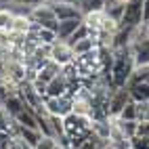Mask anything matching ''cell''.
<instances>
[{
  "instance_id": "cell-9",
  "label": "cell",
  "mask_w": 149,
  "mask_h": 149,
  "mask_svg": "<svg viewBox=\"0 0 149 149\" xmlns=\"http://www.w3.org/2000/svg\"><path fill=\"white\" fill-rule=\"evenodd\" d=\"M126 91H128V95H130V101H134V103L149 101V82L136 78L134 74L130 78V82L126 84Z\"/></svg>"
},
{
  "instance_id": "cell-19",
  "label": "cell",
  "mask_w": 149,
  "mask_h": 149,
  "mask_svg": "<svg viewBox=\"0 0 149 149\" xmlns=\"http://www.w3.org/2000/svg\"><path fill=\"white\" fill-rule=\"evenodd\" d=\"M116 124L120 128V132L126 136V139H132L136 134V124L139 122H126V120H120V118H116Z\"/></svg>"
},
{
  "instance_id": "cell-3",
  "label": "cell",
  "mask_w": 149,
  "mask_h": 149,
  "mask_svg": "<svg viewBox=\"0 0 149 149\" xmlns=\"http://www.w3.org/2000/svg\"><path fill=\"white\" fill-rule=\"evenodd\" d=\"M29 21H32L34 25H38V27H44V29H53V32H57L59 21H57V17H55V13H53L51 0L34 8V11L29 13Z\"/></svg>"
},
{
  "instance_id": "cell-1",
  "label": "cell",
  "mask_w": 149,
  "mask_h": 149,
  "mask_svg": "<svg viewBox=\"0 0 149 149\" xmlns=\"http://www.w3.org/2000/svg\"><path fill=\"white\" fill-rule=\"evenodd\" d=\"M136 72L134 59L130 55V48H118L113 51V65H111V86L113 88H124L130 82L132 74Z\"/></svg>"
},
{
  "instance_id": "cell-27",
  "label": "cell",
  "mask_w": 149,
  "mask_h": 149,
  "mask_svg": "<svg viewBox=\"0 0 149 149\" xmlns=\"http://www.w3.org/2000/svg\"><path fill=\"white\" fill-rule=\"evenodd\" d=\"M136 134L149 139V122H139L136 124Z\"/></svg>"
},
{
  "instance_id": "cell-29",
  "label": "cell",
  "mask_w": 149,
  "mask_h": 149,
  "mask_svg": "<svg viewBox=\"0 0 149 149\" xmlns=\"http://www.w3.org/2000/svg\"><path fill=\"white\" fill-rule=\"evenodd\" d=\"M141 32H143V36H145V38H149V21L141 25Z\"/></svg>"
},
{
  "instance_id": "cell-21",
  "label": "cell",
  "mask_w": 149,
  "mask_h": 149,
  "mask_svg": "<svg viewBox=\"0 0 149 149\" xmlns=\"http://www.w3.org/2000/svg\"><path fill=\"white\" fill-rule=\"evenodd\" d=\"M134 111H136V122H149V101L134 103Z\"/></svg>"
},
{
  "instance_id": "cell-12",
  "label": "cell",
  "mask_w": 149,
  "mask_h": 149,
  "mask_svg": "<svg viewBox=\"0 0 149 149\" xmlns=\"http://www.w3.org/2000/svg\"><path fill=\"white\" fill-rule=\"evenodd\" d=\"M13 120L19 124V126H23V128H32V130H38V116L34 109H29V107H23L21 111H19Z\"/></svg>"
},
{
  "instance_id": "cell-28",
  "label": "cell",
  "mask_w": 149,
  "mask_h": 149,
  "mask_svg": "<svg viewBox=\"0 0 149 149\" xmlns=\"http://www.w3.org/2000/svg\"><path fill=\"white\" fill-rule=\"evenodd\" d=\"M149 21V0H143V23Z\"/></svg>"
},
{
  "instance_id": "cell-13",
  "label": "cell",
  "mask_w": 149,
  "mask_h": 149,
  "mask_svg": "<svg viewBox=\"0 0 149 149\" xmlns=\"http://www.w3.org/2000/svg\"><path fill=\"white\" fill-rule=\"evenodd\" d=\"M82 23V19H72V21H59V25H57V40H69L72 38V34L78 29V25Z\"/></svg>"
},
{
  "instance_id": "cell-7",
  "label": "cell",
  "mask_w": 149,
  "mask_h": 149,
  "mask_svg": "<svg viewBox=\"0 0 149 149\" xmlns=\"http://www.w3.org/2000/svg\"><path fill=\"white\" fill-rule=\"evenodd\" d=\"M48 59L55 61L57 65L65 67V65H69V63H74L76 55H74V48L69 46V42H65V40H55V42L51 44V55H48Z\"/></svg>"
},
{
  "instance_id": "cell-31",
  "label": "cell",
  "mask_w": 149,
  "mask_h": 149,
  "mask_svg": "<svg viewBox=\"0 0 149 149\" xmlns=\"http://www.w3.org/2000/svg\"><path fill=\"white\" fill-rule=\"evenodd\" d=\"M6 2H17V0H6Z\"/></svg>"
},
{
  "instance_id": "cell-14",
  "label": "cell",
  "mask_w": 149,
  "mask_h": 149,
  "mask_svg": "<svg viewBox=\"0 0 149 149\" xmlns=\"http://www.w3.org/2000/svg\"><path fill=\"white\" fill-rule=\"evenodd\" d=\"M2 107H4V111L8 113V118H15V116L25 107V103H23V99L19 97V93H17V95H13V97L6 99V101L2 103Z\"/></svg>"
},
{
  "instance_id": "cell-18",
  "label": "cell",
  "mask_w": 149,
  "mask_h": 149,
  "mask_svg": "<svg viewBox=\"0 0 149 149\" xmlns=\"http://www.w3.org/2000/svg\"><path fill=\"white\" fill-rule=\"evenodd\" d=\"M107 0H78V6H80L82 15H88V13H97V11H103Z\"/></svg>"
},
{
  "instance_id": "cell-17",
  "label": "cell",
  "mask_w": 149,
  "mask_h": 149,
  "mask_svg": "<svg viewBox=\"0 0 149 149\" xmlns=\"http://www.w3.org/2000/svg\"><path fill=\"white\" fill-rule=\"evenodd\" d=\"M29 29H32V21H29V17H17V15H13V23H11V27H8V32L27 36Z\"/></svg>"
},
{
  "instance_id": "cell-2",
  "label": "cell",
  "mask_w": 149,
  "mask_h": 149,
  "mask_svg": "<svg viewBox=\"0 0 149 149\" xmlns=\"http://www.w3.org/2000/svg\"><path fill=\"white\" fill-rule=\"evenodd\" d=\"M130 55L134 59V67L136 69H145L149 67V38L143 36L141 32V27H136V32H134V38H132V42H130Z\"/></svg>"
},
{
  "instance_id": "cell-16",
  "label": "cell",
  "mask_w": 149,
  "mask_h": 149,
  "mask_svg": "<svg viewBox=\"0 0 149 149\" xmlns=\"http://www.w3.org/2000/svg\"><path fill=\"white\" fill-rule=\"evenodd\" d=\"M15 124H17V122H15ZM17 134L21 136V139H23V141H25V143H27L29 147H32V149H34V147L38 145V141L42 139L40 130H32V128H23V126H19V124H17Z\"/></svg>"
},
{
  "instance_id": "cell-15",
  "label": "cell",
  "mask_w": 149,
  "mask_h": 149,
  "mask_svg": "<svg viewBox=\"0 0 149 149\" xmlns=\"http://www.w3.org/2000/svg\"><path fill=\"white\" fill-rule=\"evenodd\" d=\"M69 46L74 48V55H76V57H80V55H86V53L95 51L99 44H97L95 38L88 36V38H82V40H78V42H74V44H69Z\"/></svg>"
},
{
  "instance_id": "cell-22",
  "label": "cell",
  "mask_w": 149,
  "mask_h": 149,
  "mask_svg": "<svg viewBox=\"0 0 149 149\" xmlns=\"http://www.w3.org/2000/svg\"><path fill=\"white\" fill-rule=\"evenodd\" d=\"M13 23V13L6 6L0 8V32H8V27Z\"/></svg>"
},
{
  "instance_id": "cell-30",
  "label": "cell",
  "mask_w": 149,
  "mask_h": 149,
  "mask_svg": "<svg viewBox=\"0 0 149 149\" xmlns=\"http://www.w3.org/2000/svg\"><path fill=\"white\" fill-rule=\"evenodd\" d=\"M55 149H65V147H61V145H57V147H55Z\"/></svg>"
},
{
  "instance_id": "cell-5",
  "label": "cell",
  "mask_w": 149,
  "mask_h": 149,
  "mask_svg": "<svg viewBox=\"0 0 149 149\" xmlns=\"http://www.w3.org/2000/svg\"><path fill=\"white\" fill-rule=\"evenodd\" d=\"M44 111L46 116L53 118H65L72 113V95H63V97H44Z\"/></svg>"
},
{
  "instance_id": "cell-10",
  "label": "cell",
  "mask_w": 149,
  "mask_h": 149,
  "mask_svg": "<svg viewBox=\"0 0 149 149\" xmlns=\"http://www.w3.org/2000/svg\"><path fill=\"white\" fill-rule=\"evenodd\" d=\"M130 101V95H128L126 86L124 88H116V91L109 95V101H107V109H109V118H118L120 111L124 109V105Z\"/></svg>"
},
{
  "instance_id": "cell-23",
  "label": "cell",
  "mask_w": 149,
  "mask_h": 149,
  "mask_svg": "<svg viewBox=\"0 0 149 149\" xmlns=\"http://www.w3.org/2000/svg\"><path fill=\"white\" fill-rule=\"evenodd\" d=\"M88 36H91V34H88V27L84 25V21L80 23V25H78V29H76V32L72 34V38H69V44H74V42H78V40H82V38H88Z\"/></svg>"
},
{
  "instance_id": "cell-6",
  "label": "cell",
  "mask_w": 149,
  "mask_h": 149,
  "mask_svg": "<svg viewBox=\"0 0 149 149\" xmlns=\"http://www.w3.org/2000/svg\"><path fill=\"white\" fill-rule=\"evenodd\" d=\"M72 113L91 120V116H93V95H91V91L80 88V91H76L72 95Z\"/></svg>"
},
{
  "instance_id": "cell-8",
  "label": "cell",
  "mask_w": 149,
  "mask_h": 149,
  "mask_svg": "<svg viewBox=\"0 0 149 149\" xmlns=\"http://www.w3.org/2000/svg\"><path fill=\"white\" fill-rule=\"evenodd\" d=\"M53 13L57 17V21H72V19H84L80 6L74 2H61V0H51Z\"/></svg>"
},
{
  "instance_id": "cell-20",
  "label": "cell",
  "mask_w": 149,
  "mask_h": 149,
  "mask_svg": "<svg viewBox=\"0 0 149 149\" xmlns=\"http://www.w3.org/2000/svg\"><path fill=\"white\" fill-rule=\"evenodd\" d=\"M120 120H126V122H136V111H134V101H128L124 105V109L120 111Z\"/></svg>"
},
{
  "instance_id": "cell-11",
  "label": "cell",
  "mask_w": 149,
  "mask_h": 149,
  "mask_svg": "<svg viewBox=\"0 0 149 149\" xmlns=\"http://www.w3.org/2000/svg\"><path fill=\"white\" fill-rule=\"evenodd\" d=\"M63 95H69V84H67V78L63 74H57L53 80L46 84L44 97H63Z\"/></svg>"
},
{
  "instance_id": "cell-26",
  "label": "cell",
  "mask_w": 149,
  "mask_h": 149,
  "mask_svg": "<svg viewBox=\"0 0 149 149\" xmlns=\"http://www.w3.org/2000/svg\"><path fill=\"white\" fill-rule=\"evenodd\" d=\"M130 149H149V139L134 134V136L130 139Z\"/></svg>"
},
{
  "instance_id": "cell-24",
  "label": "cell",
  "mask_w": 149,
  "mask_h": 149,
  "mask_svg": "<svg viewBox=\"0 0 149 149\" xmlns=\"http://www.w3.org/2000/svg\"><path fill=\"white\" fill-rule=\"evenodd\" d=\"M8 149H32V147H29L19 134H13V136H8Z\"/></svg>"
},
{
  "instance_id": "cell-25",
  "label": "cell",
  "mask_w": 149,
  "mask_h": 149,
  "mask_svg": "<svg viewBox=\"0 0 149 149\" xmlns=\"http://www.w3.org/2000/svg\"><path fill=\"white\" fill-rule=\"evenodd\" d=\"M57 145H59V143H57V139H55V136H42L34 149H55Z\"/></svg>"
},
{
  "instance_id": "cell-4",
  "label": "cell",
  "mask_w": 149,
  "mask_h": 149,
  "mask_svg": "<svg viewBox=\"0 0 149 149\" xmlns=\"http://www.w3.org/2000/svg\"><path fill=\"white\" fill-rule=\"evenodd\" d=\"M143 25V0H126L124 13L120 19V27L136 29Z\"/></svg>"
},
{
  "instance_id": "cell-32",
  "label": "cell",
  "mask_w": 149,
  "mask_h": 149,
  "mask_svg": "<svg viewBox=\"0 0 149 149\" xmlns=\"http://www.w3.org/2000/svg\"><path fill=\"white\" fill-rule=\"evenodd\" d=\"M101 149H109V145H107V147H101Z\"/></svg>"
}]
</instances>
